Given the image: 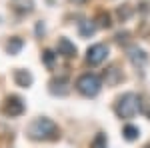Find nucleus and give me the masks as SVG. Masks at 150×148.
Here are the masks:
<instances>
[{"label": "nucleus", "instance_id": "19", "mask_svg": "<svg viewBox=\"0 0 150 148\" xmlns=\"http://www.w3.org/2000/svg\"><path fill=\"white\" fill-rule=\"evenodd\" d=\"M148 148H150V146H148Z\"/></svg>", "mask_w": 150, "mask_h": 148}, {"label": "nucleus", "instance_id": "2", "mask_svg": "<svg viewBox=\"0 0 150 148\" xmlns=\"http://www.w3.org/2000/svg\"><path fill=\"white\" fill-rule=\"evenodd\" d=\"M136 112H138V96L134 92L122 94L116 102V114L120 118H132Z\"/></svg>", "mask_w": 150, "mask_h": 148}, {"label": "nucleus", "instance_id": "4", "mask_svg": "<svg viewBox=\"0 0 150 148\" xmlns=\"http://www.w3.org/2000/svg\"><path fill=\"white\" fill-rule=\"evenodd\" d=\"M106 56H108V46L106 44H94L86 52V62L92 64V66H98V64H102L104 60H106Z\"/></svg>", "mask_w": 150, "mask_h": 148}, {"label": "nucleus", "instance_id": "3", "mask_svg": "<svg viewBox=\"0 0 150 148\" xmlns=\"http://www.w3.org/2000/svg\"><path fill=\"white\" fill-rule=\"evenodd\" d=\"M76 88H78L80 94L92 98V96H96V94L100 92L102 82H100V78H98L96 74H82L80 78L76 80Z\"/></svg>", "mask_w": 150, "mask_h": 148}, {"label": "nucleus", "instance_id": "12", "mask_svg": "<svg viewBox=\"0 0 150 148\" xmlns=\"http://www.w3.org/2000/svg\"><path fill=\"white\" fill-rule=\"evenodd\" d=\"M94 30H96V26H94L92 22H82V24H80V34H82V36L94 34Z\"/></svg>", "mask_w": 150, "mask_h": 148}, {"label": "nucleus", "instance_id": "10", "mask_svg": "<svg viewBox=\"0 0 150 148\" xmlns=\"http://www.w3.org/2000/svg\"><path fill=\"white\" fill-rule=\"evenodd\" d=\"M22 46H24L22 38H10V42L6 44V50H8L10 54H18V52L22 50Z\"/></svg>", "mask_w": 150, "mask_h": 148}, {"label": "nucleus", "instance_id": "13", "mask_svg": "<svg viewBox=\"0 0 150 148\" xmlns=\"http://www.w3.org/2000/svg\"><path fill=\"white\" fill-rule=\"evenodd\" d=\"M138 110H140V112H144L150 118V100H148V98H142V102H140V98H138Z\"/></svg>", "mask_w": 150, "mask_h": 148}, {"label": "nucleus", "instance_id": "6", "mask_svg": "<svg viewBox=\"0 0 150 148\" xmlns=\"http://www.w3.org/2000/svg\"><path fill=\"white\" fill-rule=\"evenodd\" d=\"M56 48H58V54H62V56H66V58L76 56V46L72 44L68 38H60Z\"/></svg>", "mask_w": 150, "mask_h": 148}, {"label": "nucleus", "instance_id": "16", "mask_svg": "<svg viewBox=\"0 0 150 148\" xmlns=\"http://www.w3.org/2000/svg\"><path fill=\"white\" fill-rule=\"evenodd\" d=\"M92 148H106V144H104V136H98L96 140H94Z\"/></svg>", "mask_w": 150, "mask_h": 148}, {"label": "nucleus", "instance_id": "15", "mask_svg": "<svg viewBox=\"0 0 150 148\" xmlns=\"http://www.w3.org/2000/svg\"><path fill=\"white\" fill-rule=\"evenodd\" d=\"M42 56H44V62H46L48 66H52V62H54V52H52V50H44Z\"/></svg>", "mask_w": 150, "mask_h": 148}, {"label": "nucleus", "instance_id": "18", "mask_svg": "<svg viewBox=\"0 0 150 148\" xmlns=\"http://www.w3.org/2000/svg\"><path fill=\"white\" fill-rule=\"evenodd\" d=\"M74 2H84V0H74Z\"/></svg>", "mask_w": 150, "mask_h": 148}, {"label": "nucleus", "instance_id": "8", "mask_svg": "<svg viewBox=\"0 0 150 148\" xmlns=\"http://www.w3.org/2000/svg\"><path fill=\"white\" fill-rule=\"evenodd\" d=\"M14 82L22 88H28L32 84V74L26 72V70H14Z\"/></svg>", "mask_w": 150, "mask_h": 148}, {"label": "nucleus", "instance_id": "14", "mask_svg": "<svg viewBox=\"0 0 150 148\" xmlns=\"http://www.w3.org/2000/svg\"><path fill=\"white\" fill-rule=\"evenodd\" d=\"M108 74H110V78H106L108 84H116L118 80L122 78V76H120V72H118V68H110V70H108Z\"/></svg>", "mask_w": 150, "mask_h": 148}, {"label": "nucleus", "instance_id": "9", "mask_svg": "<svg viewBox=\"0 0 150 148\" xmlns=\"http://www.w3.org/2000/svg\"><path fill=\"white\" fill-rule=\"evenodd\" d=\"M128 56L134 66H144V62H146V54L140 48H128Z\"/></svg>", "mask_w": 150, "mask_h": 148}, {"label": "nucleus", "instance_id": "5", "mask_svg": "<svg viewBox=\"0 0 150 148\" xmlns=\"http://www.w3.org/2000/svg\"><path fill=\"white\" fill-rule=\"evenodd\" d=\"M2 112L6 114V116H20V114L24 112L22 98H20V96H8V98H6V102H4Z\"/></svg>", "mask_w": 150, "mask_h": 148}, {"label": "nucleus", "instance_id": "1", "mask_svg": "<svg viewBox=\"0 0 150 148\" xmlns=\"http://www.w3.org/2000/svg\"><path fill=\"white\" fill-rule=\"evenodd\" d=\"M28 136L32 138V140H58L60 130H58V126L54 124L52 120H48V118H38V120H34V122L30 124Z\"/></svg>", "mask_w": 150, "mask_h": 148}, {"label": "nucleus", "instance_id": "17", "mask_svg": "<svg viewBox=\"0 0 150 148\" xmlns=\"http://www.w3.org/2000/svg\"><path fill=\"white\" fill-rule=\"evenodd\" d=\"M100 20H102L100 26H104V28H108V26H110V16H108V14H100Z\"/></svg>", "mask_w": 150, "mask_h": 148}, {"label": "nucleus", "instance_id": "7", "mask_svg": "<svg viewBox=\"0 0 150 148\" xmlns=\"http://www.w3.org/2000/svg\"><path fill=\"white\" fill-rule=\"evenodd\" d=\"M50 92L52 94H58V96H64V94H68V80L64 78H54L50 82Z\"/></svg>", "mask_w": 150, "mask_h": 148}, {"label": "nucleus", "instance_id": "11", "mask_svg": "<svg viewBox=\"0 0 150 148\" xmlns=\"http://www.w3.org/2000/svg\"><path fill=\"white\" fill-rule=\"evenodd\" d=\"M124 138L126 140H136L138 138V128L132 126V124H126L124 126Z\"/></svg>", "mask_w": 150, "mask_h": 148}]
</instances>
